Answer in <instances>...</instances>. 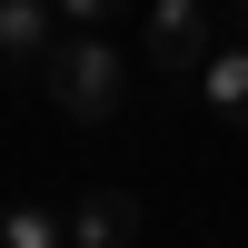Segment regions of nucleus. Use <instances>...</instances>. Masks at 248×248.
Masks as SVG:
<instances>
[{"label":"nucleus","instance_id":"obj_1","mask_svg":"<svg viewBox=\"0 0 248 248\" xmlns=\"http://www.w3.org/2000/svg\"><path fill=\"white\" fill-rule=\"evenodd\" d=\"M40 90H50V109L60 119H119V99H129V70H119V40H99V30H60L50 40V60H40Z\"/></svg>","mask_w":248,"mask_h":248},{"label":"nucleus","instance_id":"obj_2","mask_svg":"<svg viewBox=\"0 0 248 248\" xmlns=\"http://www.w3.org/2000/svg\"><path fill=\"white\" fill-rule=\"evenodd\" d=\"M149 60H159V70H179V79H189V70H209V60H218L209 0H159V10H149Z\"/></svg>","mask_w":248,"mask_h":248},{"label":"nucleus","instance_id":"obj_3","mask_svg":"<svg viewBox=\"0 0 248 248\" xmlns=\"http://www.w3.org/2000/svg\"><path fill=\"white\" fill-rule=\"evenodd\" d=\"M129 238H139V199H129V189L70 199V248H129Z\"/></svg>","mask_w":248,"mask_h":248},{"label":"nucleus","instance_id":"obj_4","mask_svg":"<svg viewBox=\"0 0 248 248\" xmlns=\"http://www.w3.org/2000/svg\"><path fill=\"white\" fill-rule=\"evenodd\" d=\"M70 30V20L50 10V0H0V60L10 70H30V60H50V40Z\"/></svg>","mask_w":248,"mask_h":248},{"label":"nucleus","instance_id":"obj_5","mask_svg":"<svg viewBox=\"0 0 248 248\" xmlns=\"http://www.w3.org/2000/svg\"><path fill=\"white\" fill-rule=\"evenodd\" d=\"M199 90H209V109L229 119V129H248V40H229V50L199 70Z\"/></svg>","mask_w":248,"mask_h":248},{"label":"nucleus","instance_id":"obj_6","mask_svg":"<svg viewBox=\"0 0 248 248\" xmlns=\"http://www.w3.org/2000/svg\"><path fill=\"white\" fill-rule=\"evenodd\" d=\"M0 248H70V218H50L30 199V209H0Z\"/></svg>","mask_w":248,"mask_h":248},{"label":"nucleus","instance_id":"obj_7","mask_svg":"<svg viewBox=\"0 0 248 248\" xmlns=\"http://www.w3.org/2000/svg\"><path fill=\"white\" fill-rule=\"evenodd\" d=\"M50 10H60V20H70V30H109V20H119V10H129V0H50Z\"/></svg>","mask_w":248,"mask_h":248},{"label":"nucleus","instance_id":"obj_8","mask_svg":"<svg viewBox=\"0 0 248 248\" xmlns=\"http://www.w3.org/2000/svg\"><path fill=\"white\" fill-rule=\"evenodd\" d=\"M229 20H238V40H248V0H229Z\"/></svg>","mask_w":248,"mask_h":248}]
</instances>
